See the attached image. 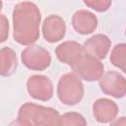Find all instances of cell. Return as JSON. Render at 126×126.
I'll return each instance as SVG.
<instances>
[{
	"instance_id": "52a82bcc",
	"label": "cell",
	"mask_w": 126,
	"mask_h": 126,
	"mask_svg": "<svg viewBox=\"0 0 126 126\" xmlns=\"http://www.w3.org/2000/svg\"><path fill=\"white\" fill-rule=\"evenodd\" d=\"M27 91L32 98L40 101H48L53 96L54 88L48 77L44 75H32L27 81Z\"/></svg>"
},
{
	"instance_id": "5bb4252c",
	"label": "cell",
	"mask_w": 126,
	"mask_h": 126,
	"mask_svg": "<svg viewBox=\"0 0 126 126\" xmlns=\"http://www.w3.org/2000/svg\"><path fill=\"white\" fill-rule=\"evenodd\" d=\"M110 63L120 69L122 72H126V44L125 43H118L116 44L110 53L109 57Z\"/></svg>"
},
{
	"instance_id": "9c48e42d",
	"label": "cell",
	"mask_w": 126,
	"mask_h": 126,
	"mask_svg": "<svg viewBox=\"0 0 126 126\" xmlns=\"http://www.w3.org/2000/svg\"><path fill=\"white\" fill-rule=\"evenodd\" d=\"M93 116L98 123H110L113 121L119 111V107L115 101L101 97L97 98L92 106Z\"/></svg>"
},
{
	"instance_id": "9a60e30c",
	"label": "cell",
	"mask_w": 126,
	"mask_h": 126,
	"mask_svg": "<svg viewBox=\"0 0 126 126\" xmlns=\"http://www.w3.org/2000/svg\"><path fill=\"white\" fill-rule=\"evenodd\" d=\"M88 124L86 118L79 112H65L62 115H59L58 125H77V126H86Z\"/></svg>"
},
{
	"instance_id": "e0dca14e",
	"label": "cell",
	"mask_w": 126,
	"mask_h": 126,
	"mask_svg": "<svg viewBox=\"0 0 126 126\" xmlns=\"http://www.w3.org/2000/svg\"><path fill=\"white\" fill-rule=\"evenodd\" d=\"M9 31H10V25L8 18L0 14V43L5 42L9 37Z\"/></svg>"
},
{
	"instance_id": "277c9868",
	"label": "cell",
	"mask_w": 126,
	"mask_h": 126,
	"mask_svg": "<svg viewBox=\"0 0 126 126\" xmlns=\"http://www.w3.org/2000/svg\"><path fill=\"white\" fill-rule=\"evenodd\" d=\"M21 60L25 67L32 71H43L50 66L51 55L40 45L31 44L21 52Z\"/></svg>"
},
{
	"instance_id": "7a4b0ae2",
	"label": "cell",
	"mask_w": 126,
	"mask_h": 126,
	"mask_svg": "<svg viewBox=\"0 0 126 126\" xmlns=\"http://www.w3.org/2000/svg\"><path fill=\"white\" fill-rule=\"evenodd\" d=\"M59 115V112L53 107L26 102L18 110L17 124L27 126L58 125Z\"/></svg>"
},
{
	"instance_id": "5b68a950",
	"label": "cell",
	"mask_w": 126,
	"mask_h": 126,
	"mask_svg": "<svg viewBox=\"0 0 126 126\" xmlns=\"http://www.w3.org/2000/svg\"><path fill=\"white\" fill-rule=\"evenodd\" d=\"M71 68L73 73L81 80L87 82L98 81L104 73V66L101 61L88 53H84L80 60Z\"/></svg>"
},
{
	"instance_id": "8fae6325",
	"label": "cell",
	"mask_w": 126,
	"mask_h": 126,
	"mask_svg": "<svg viewBox=\"0 0 126 126\" xmlns=\"http://www.w3.org/2000/svg\"><path fill=\"white\" fill-rule=\"evenodd\" d=\"M111 40L109 37L102 33H96L85 40L83 44L84 52L88 53L99 60L106 57L110 50Z\"/></svg>"
},
{
	"instance_id": "30bf717a",
	"label": "cell",
	"mask_w": 126,
	"mask_h": 126,
	"mask_svg": "<svg viewBox=\"0 0 126 126\" xmlns=\"http://www.w3.org/2000/svg\"><path fill=\"white\" fill-rule=\"evenodd\" d=\"M84 53L83 45L74 40L64 41L55 48V55L57 59L70 67L76 64Z\"/></svg>"
},
{
	"instance_id": "2e32d148",
	"label": "cell",
	"mask_w": 126,
	"mask_h": 126,
	"mask_svg": "<svg viewBox=\"0 0 126 126\" xmlns=\"http://www.w3.org/2000/svg\"><path fill=\"white\" fill-rule=\"evenodd\" d=\"M83 1L87 7L98 13L106 12L110 8L112 3V0H83Z\"/></svg>"
},
{
	"instance_id": "8992f818",
	"label": "cell",
	"mask_w": 126,
	"mask_h": 126,
	"mask_svg": "<svg viewBox=\"0 0 126 126\" xmlns=\"http://www.w3.org/2000/svg\"><path fill=\"white\" fill-rule=\"evenodd\" d=\"M100 91L115 98H122L126 94V79L117 71H107L98 80Z\"/></svg>"
},
{
	"instance_id": "ac0fdd59",
	"label": "cell",
	"mask_w": 126,
	"mask_h": 126,
	"mask_svg": "<svg viewBox=\"0 0 126 126\" xmlns=\"http://www.w3.org/2000/svg\"><path fill=\"white\" fill-rule=\"evenodd\" d=\"M2 6H3V3H2V0H0V12L2 10Z\"/></svg>"
},
{
	"instance_id": "ba28073f",
	"label": "cell",
	"mask_w": 126,
	"mask_h": 126,
	"mask_svg": "<svg viewBox=\"0 0 126 126\" xmlns=\"http://www.w3.org/2000/svg\"><path fill=\"white\" fill-rule=\"evenodd\" d=\"M66 23L62 17L58 15H50L46 17L41 26L43 38L50 43H55L64 38L66 34Z\"/></svg>"
},
{
	"instance_id": "7c38bea8",
	"label": "cell",
	"mask_w": 126,
	"mask_h": 126,
	"mask_svg": "<svg viewBox=\"0 0 126 126\" xmlns=\"http://www.w3.org/2000/svg\"><path fill=\"white\" fill-rule=\"evenodd\" d=\"M96 16L88 10H78L72 16V27L73 29L82 35L93 33L97 28Z\"/></svg>"
},
{
	"instance_id": "3957f363",
	"label": "cell",
	"mask_w": 126,
	"mask_h": 126,
	"mask_svg": "<svg viewBox=\"0 0 126 126\" xmlns=\"http://www.w3.org/2000/svg\"><path fill=\"white\" fill-rule=\"evenodd\" d=\"M56 93L63 104L73 106L78 104L84 96V84L75 73H66L60 77Z\"/></svg>"
},
{
	"instance_id": "4fadbf2b",
	"label": "cell",
	"mask_w": 126,
	"mask_h": 126,
	"mask_svg": "<svg viewBox=\"0 0 126 126\" xmlns=\"http://www.w3.org/2000/svg\"><path fill=\"white\" fill-rule=\"evenodd\" d=\"M18 68V58L16 52L10 47L0 49V76L10 77Z\"/></svg>"
},
{
	"instance_id": "6da1fadb",
	"label": "cell",
	"mask_w": 126,
	"mask_h": 126,
	"mask_svg": "<svg viewBox=\"0 0 126 126\" xmlns=\"http://www.w3.org/2000/svg\"><path fill=\"white\" fill-rule=\"evenodd\" d=\"M13 37L21 45L33 44L39 38L41 14L36 4L31 1L18 3L13 10Z\"/></svg>"
}]
</instances>
